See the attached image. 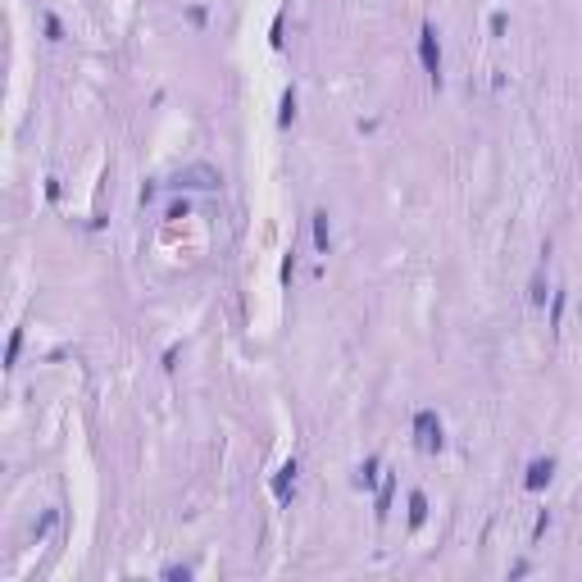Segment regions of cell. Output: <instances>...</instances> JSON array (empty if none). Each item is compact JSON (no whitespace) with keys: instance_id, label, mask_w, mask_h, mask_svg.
Returning <instances> with one entry per match:
<instances>
[{"instance_id":"3","label":"cell","mask_w":582,"mask_h":582,"mask_svg":"<svg viewBox=\"0 0 582 582\" xmlns=\"http://www.w3.org/2000/svg\"><path fill=\"white\" fill-rule=\"evenodd\" d=\"M177 187L214 191V187H218V173H214V168H205V164H196V168H187V173H177Z\"/></svg>"},{"instance_id":"4","label":"cell","mask_w":582,"mask_h":582,"mask_svg":"<svg viewBox=\"0 0 582 582\" xmlns=\"http://www.w3.org/2000/svg\"><path fill=\"white\" fill-rule=\"evenodd\" d=\"M551 473H555V459H532L528 478H523V482H528V492H542L546 482H551Z\"/></svg>"},{"instance_id":"10","label":"cell","mask_w":582,"mask_h":582,"mask_svg":"<svg viewBox=\"0 0 582 582\" xmlns=\"http://www.w3.org/2000/svg\"><path fill=\"white\" fill-rule=\"evenodd\" d=\"M291 114H296V96L287 91V101H282V123H291Z\"/></svg>"},{"instance_id":"2","label":"cell","mask_w":582,"mask_h":582,"mask_svg":"<svg viewBox=\"0 0 582 582\" xmlns=\"http://www.w3.org/2000/svg\"><path fill=\"white\" fill-rule=\"evenodd\" d=\"M418 55H423V68H428L432 77L442 73V46H437V27H423V32H418Z\"/></svg>"},{"instance_id":"1","label":"cell","mask_w":582,"mask_h":582,"mask_svg":"<svg viewBox=\"0 0 582 582\" xmlns=\"http://www.w3.org/2000/svg\"><path fill=\"white\" fill-rule=\"evenodd\" d=\"M414 437H418V451H442L446 446V437H442V418L432 414V409H418V418H414Z\"/></svg>"},{"instance_id":"5","label":"cell","mask_w":582,"mask_h":582,"mask_svg":"<svg viewBox=\"0 0 582 582\" xmlns=\"http://www.w3.org/2000/svg\"><path fill=\"white\" fill-rule=\"evenodd\" d=\"M296 473H301L296 464H282V473L273 478V492H278V501H287V496H291V487H296Z\"/></svg>"},{"instance_id":"9","label":"cell","mask_w":582,"mask_h":582,"mask_svg":"<svg viewBox=\"0 0 582 582\" xmlns=\"http://www.w3.org/2000/svg\"><path fill=\"white\" fill-rule=\"evenodd\" d=\"M546 301V282H542V273L532 278V305H542Z\"/></svg>"},{"instance_id":"6","label":"cell","mask_w":582,"mask_h":582,"mask_svg":"<svg viewBox=\"0 0 582 582\" xmlns=\"http://www.w3.org/2000/svg\"><path fill=\"white\" fill-rule=\"evenodd\" d=\"M328 241H332V232H328V214H314V246H318V251H328Z\"/></svg>"},{"instance_id":"8","label":"cell","mask_w":582,"mask_h":582,"mask_svg":"<svg viewBox=\"0 0 582 582\" xmlns=\"http://www.w3.org/2000/svg\"><path fill=\"white\" fill-rule=\"evenodd\" d=\"M373 478H378V459H368V464L359 468V487H373Z\"/></svg>"},{"instance_id":"7","label":"cell","mask_w":582,"mask_h":582,"mask_svg":"<svg viewBox=\"0 0 582 582\" xmlns=\"http://www.w3.org/2000/svg\"><path fill=\"white\" fill-rule=\"evenodd\" d=\"M423 519H428V501L414 492V496H409V523H423Z\"/></svg>"}]
</instances>
